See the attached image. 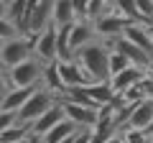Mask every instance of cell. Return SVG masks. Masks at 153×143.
Segmentation results:
<instances>
[{
	"instance_id": "6da1fadb",
	"label": "cell",
	"mask_w": 153,
	"mask_h": 143,
	"mask_svg": "<svg viewBox=\"0 0 153 143\" xmlns=\"http://www.w3.org/2000/svg\"><path fill=\"white\" fill-rule=\"evenodd\" d=\"M107 56L110 51L100 44V39L89 41L87 46L74 51V61L82 66V72L87 74L89 82H107L110 72H107Z\"/></svg>"
},
{
	"instance_id": "7a4b0ae2",
	"label": "cell",
	"mask_w": 153,
	"mask_h": 143,
	"mask_svg": "<svg viewBox=\"0 0 153 143\" xmlns=\"http://www.w3.org/2000/svg\"><path fill=\"white\" fill-rule=\"evenodd\" d=\"M38 33H26V36H13V39L3 41V49H0V69L8 72L10 66L26 61L28 56H33V44H36Z\"/></svg>"
},
{
	"instance_id": "3957f363",
	"label": "cell",
	"mask_w": 153,
	"mask_h": 143,
	"mask_svg": "<svg viewBox=\"0 0 153 143\" xmlns=\"http://www.w3.org/2000/svg\"><path fill=\"white\" fill-rule=\"evenodd\" d=\"M41 72H44V61H38L36 56H28L26 61L10 66L5 74L10 87H41Z\"/></svg>"
},
{
	"instance_id": "277c9868",
	"label": "cell",
	"mask_w": 153,
	"mask_h": 143,
	"mask_svg": "<svg viewBox=\"0 0 153 143\" xmlns=\"http://www.w3.org/2000/svg\"><path fill=\"white\" fill-rule=\"evenodd\" d=\"M56 102V97L49 92V89L44 87H36L31 92V97L26 100V102L21 105V110L16 112V123H23V125H31L33 120H36L38 115H44L46 110H49L51 105Z\"/></svg>"
},
{
	"instance_id": "5b68a950",
	"label": "cell",
	"mask_w": 153,
	"mask_h": 143,
	"mask_svg": "<svg viewBox=\"0 0 153 143\" xmlns=\"http://www.w3.org/2000/svg\"><path fill=\"white\" fill-rule=\"evenodd\" d=\"M89 23H92V31L97 39H107V36H120L123 28L130 21L117 16V13H97V16L89 18Z\"/></svg>"
},
{
	"instance_id": "8992f818",
	"label": "cell",
	"mask_w": 153,
	"mask_h": 143,
	"mask_svg": "<svg viewBox=\"0 0 153 143\" xmlns=\"http://www.w3.org/2000/svg\"><path fill=\"white\" fill-rule=\"evenodd\" d=\"M56 102L61 105V112H64L66 120H71L76 128H89V130H92L94 120H97V110L84 107V105H76V102H69V100H64V97H56Z\"/></svg>"
},
{
	"instance_id": "52a82bcc",
	"label": "cell",
	"mask_w": 153,
	"mask_h": 143,
	"mask_svg": "<svg viewBox=\"0 0 153 143\" xmlns=\"http://www.w3.org/2000/svg\"><path fill=\"white\" fill-rule=\"evenodd\" d=\"M33 56L44 64H51L56 61V28L49 26L44 31H38L36 44H33Z\"/></svg>"
},
{
	"instance_id": "ba28073f",
	"label": "cell",
	"mask_w": 153,
	"mask_h": 143,
	"mask_svg": "<svg viewBox=\"0 0 153 143\" xmlns=\"http://www.w3.org/2000/svg\"><path fill=\"white\" fill-rule=\"evenodd\" d=\"M59 120H64V112H61V105H59V102H54L49 110L44 112V115H38L36 120L28 125V133H31V138L41 141V138H44V136H46V133H49Z\"/></svg>"
},
{
	"instance_id": "9c48e42d",
	"label": "cell",
	"mask_w": 153,
	"mask_h": 143,
	"mask_svg": "<svg viewBox=\"0 0 153 143\" xmlns=\"http://www.w3.org/2000/svg\"><path fill=\"white\" fill-rule=\"evenodd\" d=\"M51 8H54V0H38L36 5L31 8L28 21H26L28 33H38V31H44V28L54 26L51 23Z\"/></svg>"
},
{
	"instance_id": "30bf717a",
	"label": "cell",
	"mask_w": 153,
	"mask_h": 143,
	"mask_svg": "<svg viewBox=\"0 0 153 143\" xmlns=\"http://www.w3.org/2000/svg\"><path fill=\"white\" fill-rule=\"evenodd\" d=\"M56 72H59V79H61V84H64L66 89H69V87H84V84H89L87 74L82 72V66L76 64L74 59H71V61H56Z\"/></svg>"
},
{
	"instance_id": "8fae6325",
	"label": "cell",
	"mask_w": 153,
	"mask_h": 143,
	"mask_svg": "<svg viewBox=\"0 0 153 143\" xmlns=\"http://www.w3.org/2000/svg\"><path fill=\"white\" fill-rule=\"evenodd\" d=\"M112 51L123 54L128 61H130V64L143 66V69H146V66H148V61H151V56H148L146 51H140L135 44H133V41H128L125 36H115V39H112Z\"/></svg>"
},
{
	"instance_id": "7c38bea8",
	"label": "cell",
	"mask_w": 153,
	"mask_h": 143,
	"mask_svg": "<svg viewBox=\"0 0 153 143\" xmlns=\"http://www.w3.org/2000/svg\"><path fill=\"white\" fill-rule=\"evenodd\" d=\"M143 74H146V69H143V66L128 64L123 72H117V74H112V77H110V87H112L115 95H120V92H125L128 87H133V84L140 82Z\"/></svg>"
},
{
	"instance_id": "4fadbf2b",
	"label": "cell",
	"mask_w": 153,
	"mask_h": 143,
	"mask_svg": "<svg viewBox=\"0 0 153 143\" xmlns=\"http://www.w3.org/2000/svg\"><path fill=\"white\" fill-rule=\"evenodd\" d=\"M120 36H125L128 41H133L140 51H146V54L153 59V41H151V33H148L146 23H128V26L123 28Z\"/></svg>"
},
{
	"instance_id": "5bb4252c",
	"label": "cell",
	"mask_w": 153,
	"mask_h": 143,
	"mask_svg": "<svg viewBox=\"0 0 153 143\" xmlns=\"http://www.w3.org/2000/svg\"><path fill=\"white\" fill-rule=\"evenodd\" d=\"M151 118H153V97H146V100H140V102L133 105V110H130V115H128V120H125L123 128L146 130V125L151 123Z\"/></svg>"
},
{
	"instance_id": "9a60e30c",
	"label": "cell",
	"mask_w": 153,
	"mask_h": 143,
	"mask_svg": "<svg viewBox=\"0 0 153 143\" xmlns=\"http://www.w3.org/2000/svg\"><path fill=\"white\" fill-rule=\"evenodd\" d=\"M97 36H94V31H92V23H89V18L87 21H74L71 23V28H69V46H71V54H74L76 49H82V46H87L89 41H94ZM74 59V56H71Z\"/></svg>"
},
{
	"instance_id": "2e32d148",
	"label": "cell",
	"mask_w": 153,
	"mask_h": 143,
	"mask_svg": "<svg viewBox=\"0 0 153 143\" xmlns=\"http://www.w3.org/2000/svg\"><path fill=\"white\" fill-rule=\"evenodd\" d=\"M36 87H10L5 92V97L0 100V110H8V112H18L21 110V105L31 97V92Z\"/></svg>"
},
{
	"instance_id": "e0dca14e",
	"label": "cell",
	"mask_w": 153,
	"mask_h": 143,
	"mask_svg": "<svg viewBox=\"0 0 153 143\" xmlns=\"http://www.w3.org/2000/svg\"><path fill=\"white\" fill-rule=\"evenodd\" d=\"M84 92L89 95V100H92L94 105H97V110L102 107V105H107L110 100H112V87H110V79L107 82H89L84 84Z\"/></svg>"
},
{
	"instance_id": "ac0fdd59",
	"label": "cell",
	"mask_w": 153,
	"mask_h": 143,
	"mask_svg": "<svg viewBox=\"0 0 153 143\" xmlns=\"http://www.w3.org/2000/svg\"><path fill=\"white\" fill-rule=\"evenodd\" d=\"M76 130H79V128H76L71 120H66V118H64V120H59L38 143H61V141H66V138H71Z\"/></svg>"
},
{
	"instance_id": "d6986e66",
	"label": "cell",
	"mask_w": 153,
	"mask_h": 143,
	"mask_svg": "<svg viewBox=\"0 0 153 143\" xmlns=\"http://www.w3.org/2000/svg\"><path fill=\"white\" fill-rule=\"evenodd\" d=\"M74 10H71V3L69 0H54V8H51V23H54V28L59 26H69V23H74Z\"/></svg>"
},
{
	"instance_id": "ffe728a7",
	"label": "cell",
	"mask_w": 153,
	"mask_h": 143,
	"mask_svg": "<svg viewBox=\"0 0 153 143\" xmlns=\"http://www.w3.org/2000/svg\"><path fill=\"white\" fill-rule=\"evenodd\" d=\"M28 136H31V133H28V125L13 123L5 130H0V143H18V141H23V138H28Z\"/></svg>"
},
{
	"instance_id": "44dd1931",
	"label": "cell",
	"mask_w": 153,
	"mask_h": 143,
	"mask_svg": "<svg viewBox=\"0 0 153 143\" xmlns=\"http://www.w3.org/2000/svg\"><path fill=\"white\" fill-rule=\"evenodd\" d=\"M128 64H130V61H128L123 54H117V51H110V56H107V72H110V77H112V74H117V72H123Z\"/></svg>"
},
{
	"instance_id": "7402d4cb",
	"label": "cell",
	"mask_w": 153,
	"mask_h": 143,
	"mask_svg": "<svg viewBox=\"0 0 153 143\" xmlns=\"http://www.w3.org/2000/svg\"><path fill=\"white\" fill-rule=\"evenodd\" d=\"M120 138L123 143H146V130H138V128H120Z\"/></svg>"
},
{
	"instance_id": "603a6c76",
	"label": "cell",
	"mask_w": 153,
	"mask_h": 143,
	"mask_svg": "<svg viewBox=\"0 0 153 143\" xmlns=\"http://www.w3.org/2000/svg\"><path fill=\"white\" fill-rule=\"evenodd\" d=\"M135 10L146 23H153V0H135Z\"/></svg>"
},
{
	"instance_id": "cb8c5ba5",
	"label": "cell",
	"mask_w": 153,
	"mask_h": 143,
	"mask_svg": "<svg viewBox=\"0 0 153 143\" xmlns=\"http://www.w3.org/2000/svg\"><path fill=\"white\" fill-rule=\"evenodd\" d=\"M71 3V10H74L76 21H87L89 18V0H69Z\"/></svg>"
},
{
	"instance_id": "d4e9b609",
	"label": "cell",
	"mask_w": 153,
	"mask_h": 143,
	"mask_svg": "<svg viewBox=\"0 0 153 143\" xmlns=\"http://www.w3.org/2000/svg\"><path fill=\"white\" fill-rule=\"evenodd\" d=\"M13 36H21V33H18V28L3 16L0 18V39H13Z\"/></svg>"
},
{
	"instance_id": "484cf974",
	"label": "cell",
	"mask_w": 153,
	"mask_h": 143,
	"mask_svg": "<svg viewBox=\"0 0 153 143\" xmlns=\"http://www.w3.org/2000/svg\"><path fill=\"white\" fill-rule=\"evenodd\" d=\"M138 84H140L143 97H153V74H151L148 69H146V74H143V79H140Z\"/></svg>"
},
{
	"instance_id": "4316f807",
	"label": "cell",
	"mask_w": 153,
	"mask_h": 143,
	"mask_svg": "<svg viewBox=\"0 0 153 143\" xmlns=\"http://www.w3.org/2000/svg\"><path fill=\"white\" fill-rule=\"evenodd\" d=\"M16 123V112H8V110H0V130H5L8 125Z\"/></svg>"
},
{
	"instance_id": "83f0119b",
	"label": "cell",
	"mask_w": 153,
	"mask_h": 143,
	"mask_svg": "<svg viewBox=\"0 0 153 143\" xmlns=\"http://www.w3.org/2000/svg\"><path fill=\"white\" fill-rule=\"evenodd\" d=\"M71 143H89V128H79L71 136Z\"/></svg>"
},
{
	"instance_id": "f1b7e54d",
	"label": "cell",
	"mask_w": 153,
	"mask_h": 143,
	"mask_svg": "<svg viewBox=\"0 0 153 143\" xmlns=\"http://www.w3.org/2000/svg\"><path fill=\"white\" fill-rule=\"evenodd\" d=\"M8 89H10V84H8V74H5L3 69H0V100L5 97V92H8Z\"/></svg>"
},
{
	"instance_id": "f546056e",
	"label": "cell",
	"mask_w": 153,
	"mask_h": 143,
	"mask_svg": "<svg viewBox=\"0 0 153 143\" xmlns=\"http://www.w3.org/2000/svg\"><path fill=\"white\" fill-rule=\"evenodd\" d=\"M105 143H123V138H120V133H115V136H112V138H107Z\"/></svg>"
},
{
	"instance_id": "4dcf8cb0",
	"label": "cell",
	"mask_w": 153,
	"mask_h": 143,
	"mask_svg": "<svg viewBox=\"0 0 153 143\" xmlns=\"http://www.w3.org/2000/svg\"><path fill=\"white\" fill-rule=\"evenodd\" d=\"M5 10H8V3H5V0H0V18L5 16Z\"/></svg>"
},
{
	"instance_id": "1f68e13d",
	"label": "cell",
	"mask_w": 153,
	"mask_h": 143,
	"mask_svg": "<svg viewBox=\"0 0 153 143\" xmlns=\"http://www.w3.org/2000/svg\"><path fill=\"white\" fill-rule=\"evenodd\" d=\"M146 136H153V118H151V123L146 125Z\"/></svg>"
},
{
	"instance_id": "d6a6232c",
	"label": "cell",
	"mask_w": 153,
	"mask_h": 143,
	"mask_svg": "<svg viewBox=\"0 0 153 143\" xmlns=\"http://www.w3.org/2000/svg\"><path fill=\"white\" fill-rule=\"evenodd\" d=\"M18 143H38V141H36V138H31V136H28V138H23V141H18Z\"/></svg>"
},
{
	"instance_id": "836d02e7",
	"label": "cell",
	"mask_w": 153,
	"mask_h": 143,
	"mask_svg": "<svg viewBox=\"0 0 153 143\" xmlns=\"http://www.w3.org/2000/svg\"><path fill=\"white\" fill-rule=\"evenodd\" d=\"M146 69H148V72H151V74H153V59L148 61V66H146Z\"/></svg>"
},
{
	"instance_id": "e575fe53",
	"label": "cell",
	"mask_w": 153,
	"mask_h": 143,
	"mask_svg": "<svg viewBox=\"0 0 153 143\" xmlns=\"http://www.w3.org/2000/svg\"><path fill=\"white\" fill-rule=\"evenodd\" d=\"M148 33H151V41H153V23H148Z\"/></svg>"
},
{
	"instance_id": "d590c367",
	"label": "cell",
	"mask_w": 153,
	"mask_h": 143,
	"mask_svg": "<svg viewBox=\"0 0 153 143\" xmlns=\"http://www.w3.org/2000/svg\"><path fill=\"white\" fill-rule=\"evenodd\" d=\"M146 143H153V136H146Z\"/></svg>"
},
{
	"instance_id": "8d00e7d4",
	"label": "cell",
	"mask_w": 153,
	"mask_h": 143,
	"mask_svg": "<svg viewBox=\"0 0 153 143\" xmlns=\"http://www.w3.org/2000/svg\"><path fill=\"white\" fill-rule=\"evenodd\" d=\"M3 41H5V39H0V49H3Z\"/></svg>"
},
{
	"instance_id": "74e56055",
	"label": "cell",
	"mask_w": 153,
	"mask_h": 143,
	"mask_svg": "<svg viewBox=\"0 0 153 143\" xmlns=\"http://www.w3.org/2000/svg\"><path fill=\"white\" fill-rule=\"evenodd\" d=\"M5 3H10V0H5Z\"/></svg>"
}]
</instances>
